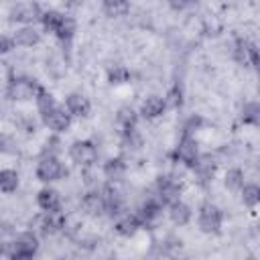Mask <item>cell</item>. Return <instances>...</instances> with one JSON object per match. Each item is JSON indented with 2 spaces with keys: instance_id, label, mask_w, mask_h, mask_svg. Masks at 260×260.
<instances>
[{
  "instance_id": "cell-1",
  "label": "cell",
  "mask_w": 260,
  "mask_h": 260,
  "mask_svg": "<svg viewBox=\"0 0 260 260\" xmlns=\"http://www.w3.org/2000/svg\"><path fill=\"white\" fill-rule=\"evenodd\" d=\"M39 252V236L35 232H20L4 246V254L12 260H28Z\"/></svg>"
},
{
  "instance_id": "cell-2",
  "label": "cell",
  "mask_w": 260,
  "mask_h": 260,
  "mask_svg": "<svg viewBox=\"0 0 260 260\" xmlns=\"http://www.w3.org/2000/svg\"><path fill=\"white\" fill-rule=\"evenodd\" d=\"M39 89L41 85L37 83V79L26 77V75H16L6 85V98L12 102H30L37 98Z\"/></svg>"
},
{
  "instance_id": "cell-3",
  "label": "cell",
  "mask_w": 260,
  "mask_h": 260,
  "mask_svg": "<svg viewBox=\"0 0 260 260\" xmlns=\"http://www.w3.org/2000/svg\"><path fill=\"white\" fill-rule=\"evenodd\" d=\"M63 173H65L63 162H61V158H59L55 152H45V154L37 160L35 175H37V179H39L41 183L51 185V183L59 181V179L63 177Z\"/></svg>"
},
{
  "instance_id": "cell-4",
  "label": "cell",
  "mask_w": 260,
  "mask_h": 260,
  "mask_svg": "<svg viewBox=\"0 0 260 260\" xmlns=\"http://www.w3.org/2000/svg\"><path fill=\"white\" fill-rule=\"evenodd\" d=\"M197 225L203 234H219L223 225V211L211 201L201 203L197 211Z\"/></svg>"
},
{
  "instance_id": "cell-5",
  "label": "cell",
  "mask_w": 260,
  "mask_h": 260,
  "mask_svg": "<svg viewBox=\"0 0 260 260\" xmlns=\"http://www.w3.org/2000/svg\"><path fill=\"white\" fill-rule=\"evenodd\" d=\"M98 156H100V152H98V146L93 140L83 138V140L71 142V146H69V158L79 169H91L98 162Z\"/></svg>"
},
{
  "instance_id": "cell-6",
  "label": "cell",
  "mask_w": 260,
  "mask_h": 260,
  "mask_svg": "<svg viewBox=\"0 0 260 260\" xmlns=\"http://www.w3.org/2000/svg\"><path fill=\"white\" fill-rule=\"evenodd\" d=\"M71 120H73V116L67 112L65 106H59V104H57L55 108L47 110L45 114H41V122H43V126L49 128V130L55 132V134H61V132L69 130Z\"/></svg>"
},
{
  "instance_id": "cell-7",
  "label": "cell",
  "mask_w": 260,
  "mask_h": 260,
  "mask_svg": "<svg viewBox=\"0 0 260 260\" xmlns=\"http://www.w3.org/2000/svg\"><path fill=\"white\" fill-rule=\"evenodd\" d=\"M162 205L165 203L156 197V193L142 201V205L136 211V215L142 221V228H156L162 221Z\"/></svg>"
},
{
  "instance_id": "cell-8",
  "label": "cell",
  "mask_w": 260,
  "mask_h": 260,
  "mask_svg": "<svg viewBox=\"0 0 260 260\" xmlns=\"http://www.w3.org/2000/svg\"><path fill=\"white\" fill-rule=\"evenodd\" d=\"M199 156H201V152H199V144H197L195 136L183 134L181 140H179L177 146H175V160L181 162L183 167L191 169V167L197 162Z\"/></svg>"
},
{
  "instance_id": "cell-9",
  "label": "cell",
  "mask_w": 260,
  "mask_h": 260,
  "mask_svg": "<svg viewBox=\"0 0 260 260\" xmlns=\"http://www.w3.org/2000/svg\"><path fill=\"white\" fill-rule=\"evenodd\" d=\"M43 12L45 10H41V6L32 0L18 2L10 8V20L16 22V24H35V22H41Z\"/></svg>"
},
{
  "instance_id": "cell-10",
  "label": "cell",
  "mask_w": 260,
  "mask_h": 260,
  "mask_svg": "<svg viewBox=\"0 0 260 260\" xmlns=\"http://www.w3.org/2000/svg\"><path fill=\"white\" fill-rule=\"evenodd\" d=\"M65 225H67V219H65V213L61 209L59 211H43V215L37 219V232L43 238H49V236L63 232Z\"/></svg>"
},
{
  "instance_id": "cell-11",
  "label": "cell",
  "mask_w": 260,
  "mask_h": 260,
  "mask_svg": "<svg viewBox=\"0 0 260 260\" xmlns=\"http://www.w3.org/2000/svg\"><path fill=\"white\" fill-rule=\"evenodd\" d=\"M154 193H156V197H158L165 205H171L173 201L181 199L183 189H181V183H179L175 177H171V175H162V177L156 179Z\"/></svg>"
},
{
  "instance_id": "cell-12",
  "label": "cell",
  "mask_w": 260,
  "mask_h": 260,
  "mask_svg": "<svg viewBox=\"0 0 260 260\" xmlns=\"http://www.w3.org/2000/svg\"><path fill=\"white\" fill-rule=\"evenodd\" d=\"M79 205H81V211H83L85 215H89V217H100V215L108 213L106 199H104L102 191H98V189L83 193V197H81Z\"/></svg>"
},
{
  "instance_id": "cell-13",
  "label": "cell",
  "mask_w": 260,
  "mask_h": 260,
  "mask_svg": "<svg viewBox=\"0 0 260 260\" xmlns=\"http://www.w3.org/2000/svg\"><path fill=\"white\" fill-rule=\"evenodd\" d=\"M67 112L73 116V118H87L89 112H91V102L87 95L79 93V91H71L67 98H65V104Z\"/></svg>"
},
{
  "instance_id": "cell-14",
  "label": "cell",
  "mask_w": 260,
  "mask_h": 260,
  "mask_svg": "<svg viewBox=\"0 0 260 260\" xmlns=\"http://www.w3.org/2000/svg\"><path fill=\"white\" fill-rule=\"evenodd\" d=\"M167 110H169L167 100H165L162 95H156V93L144 98L142 104H140V116L146 118V120H156V118H160Z\"/></svg>"
},
{
  "instance_id": "cell-15",
  "label": "cell",
  "mask_w": 260,
  "mask_h": 260,
  "mask_svg": "<svg viewBox=\"0 0 260 260\" xmlns=\"http://www.w3.org/2000/svg\"><path fill=\"white\" fill-rule=\"evenodd\" d=\"M14 41H16V47H22V49H32L37 45H41L43 37L41 32L37 30L35 24H20L14 32H12Z\"/></svg>"
},
{
  "instance_id": "cell-16",
  "label": "cell",
  "mask_w": 260,
  "mask_h": 260,
  "mask_svg": "<svg viewBox=\"0 0 260 260\" xmlns=\"http://www.w3.org/2000/svg\"><path fill=\"white\" fill-rule=\"evenodd\" d=\"M191 171H193V175H195L201 183H207V181L213 179V175H215V171H217V160H215V156H211V154H201V156L197 158V162L191 167Z\"/></svg>"
},
{
  "instance_id": "cell-17",
  "label": "cell",
  "mask_w": 260,
  "mask_h": 260,
  "mask_svg": "<svg viewBox=\"0 0 260 260\" xmlns=\"http://www.w3.org/2000/svg\"><path fill=\"white\" fill-rule=\"evenodd\" d=\"M140 228H142V221L136 213H120L114 223L116 234H120L122 238H132Z\"/></svg>"
},
{
  "instance_id": "cell-18",
  "label": "cell",
  "mask_w": 260,
  "mask_h": 260,
  "mask_svg": "<svg viewBox=\"0 0 260 260\" xmlns=\"http://www.w3.org/2000/svg\"><path fill=\"white\" fill-rule=\"evenodd\" d=\"M37 205L41 211H59L61 209V193L47 185L37 193Z\"/></svg>"
},
{
  "instance_id": "cell-19",
  "label": "cell",
  "mask_w": 260,
  "mask_h": 260,
  "mask_svg": "<svg viewBox=\"0 0 260 260\" xmlns=\"http://www.w3.org/2000/svg\"><path fill=\"white\" fill-rule=\"evenodd\" d=\"M167 207H169V219H171L177 228L187 225V223L191 221V217H193L191 205H187L183 199H177V201H173V203L167 205Z\"/></svg>"
},
{
  "instance_id": "cell-20",
  "label": "cell",
  "mask_w": 260,
  "mask_h": 260,
  "mask_svg": "<svg viewBox=\"0 0 260 260\" xmlns=\"http://www.w3.org/2000/svg\"><path fill=\"white\" fill-rule=\"evenodd\" d=\"M102 173L104 177L110 181V183H118L124 179L126 175V162L120 158V156H114V158H108L102 167Z\"/></svg>"
},
{
  "instance_id": "cell-21",
  "label": "cell",
  "mask_w": 260,
  "mask_h": 260,
  "mask_svg": "<svg viewBox=\"0 0 260 260\" xmlns=\"http://www.w3.org/2000/svg\"><path fill=\"white\" fill-rule=\"evenodd\" d=\"M240 122L246 126L260 128V102H246L240 110Z\"/></svg>"
},
{
  "instance_id": "cell-22",
  "label": "cell",
  "mask_w": 260,
  "mask_h": 260,
  "mask_svg": "<svg viewBox=\"0 0 260 260\" xmlns=\"http://www.w3.org/2000/svg\"><path fill=\"white\" fill-rule=\"evenodd\" d=\"M75 30H77V24H75V20L71 18V16H67L65 14V18H63V22H61V26H59V30L55 32V37H57V41L63 45V47H71V41H73V37H75Z\"/></svg>"
},
{
  "instance_id": "cell-23",
  "label": "cell",
  "mask_w": 260,
  "mask_h": 260,
  "mask_svg": "<svg viewBox=\"0 0 260 260\" xmlns=\"http://www.w3.org/2000/svg\"><path fill=\"white\" fill-rule=\"evenodd\" d=\"M18 183H20V175H18L16 169L4 167L0 171V189H2V193H6V195L14 193L18 189Z\"/></svg>"
},
{
  "instance_id": "cell-24",
  "label": "cell",
  "mask_w": 260,
  "mask_h": 260,
  "mask_svg": "<svg viewBox=\"0 0 260 260\" xmlns=\"http://www.w3.org/2000/svg\"><path fill=\"white\" fill-rule=\"evenodd\" d=\"M223 185L228 191H234V193H240L242 187L246 185V177H244V171L238 169V167H232L225 171L223 175Z\"/></svg>"
},
{
  "instance_id": "cell-25",
  "label": "cell",
  "mask_w": 260,
  "mask_h": 260,
  "mask_svg": "<svg viewBox=\"0 0 260 260\" xmlns=\"http://www.w3.org/2000/svg\"><path fill=\"white\" fill-rule=\"evenodd\" d=\"M63 18H65V14L59 12V10H45V12H43V18H41V26H43L45 32L55 35V32L59 30Z\"/></svg>"
},
{
  "instance_id": "cell-26",
  "label": "cell",
  "mask_w": 260,
  "mask_h": 260,
  "mask_svg": "<svg viewBox=\"0 0 260 260\" xmlns=\"http://www.w3.org/2000/svg\"><path fill=\"white\" fill-rule=\"evenodd\" d=\"M136 120H138L136 112H134L132 108H128V106L120 108V110H118V114H116V122H118V126L122 128V132L136 130Z\"/></svg>"
},
{
  "instance_id": "cell-27",
  "label": "cell",
  "mask_w": 260,
  "mask_h": 260,
  "mask_svg": "<svg viewBox=\"0 0 260 260\" xmlns=\"http://www.w3.org/2000/svg\"><path fill=\"white\" fill-rule=\"evenodd\" d=\"M240 197H242V203L250 209L260 205V185L258 183H246L240 191Z\"/></svg>"
},
{
  "instance_id": "cell-28",
  "label": "cell",
  "mask_w": 260,
  "mask_h": 260,
  "mask_svg": "<svg viewBox=\"0 0 260 260\" xmlns=\"http://www.w3.org/2000/svg\"><path fill=\"white\" fill-rule=\"evenodd\" d=\"M35 106H37V112H39V116H41V114H45L47 110L55 108L57 102H55V98H53V93H51L49 89L41 87L39 93H37V98H35Z\"/></svg>"
},
{
  "instance_id": "cell-29",
  "label": "cell",
  "mask_w": 260,
  "mask_h": 260,
  "mask_svg": "<svg viewBox=\"0 0 260 260\" xmlns=\"http://www.w3.org/2000/svg\"><path fill=\"white\" fill-rule=\"evenodd\" d=\"M250 45L252 43H248L246 39H236L234 49H232V55H234V59L238 63H242V65L250 63Z\"/></svg>"
},
{
  "instance_id": "cell-30",
  "label": "cell",
  "mask_w": 260,
  "mask_h": 260,
  "mask_svg": "<svg viewBox=\"0 0 260 260\" xmlns=\"http://www.w3.org/2000/svg\"><path fill=\"white\" fill-rule=\"evenodd\" d=\"M108 16H122L128 12V0H100Z\"/></svg>"
},
{
  "instance_id": "cell-31",
  "label": "cell",
  "mask_w": 260,
  "mask_h": 260,
  "mask_svg": "<svg viewBox=\"0 0 260 260\" xmlns=\"http://www.w3.org/2000/svg\"><path fill=\"white\" fill-rule=\"evenodd\" d=\"M108 81L112 85H122V83H128L130 81V71L128 67L124 65H114L108 69Z\"/></svg>"
},
{
  "instance_id": "cell-32",
  "label": "cell",
  "mask_w": 260,
  "mask_h": 260,
  "mask_svg": "<svg viewBox=\"0 0 260 260\" xmlns=\"http://www.w3.org/2000/svg\"><path fill=\"white\" fill-rule=\"evenodd\" d=\"M165 100H167V106H169V108H179V106L183 104V91H181V87H179V85H173V87L167 91Z\"/></svg>"
},
{
  "instance_id": "cell-33",
  "label": "cell",
  "mask_w": 260,
  "mask_h": 260,
  "mask_svg": "<svg viewBox=\"0 0 260 260\" xmlns=\"http://www.w3.org/2000/svg\"><path fill=\"white\" fill-rule=\"evenodd\" d=\"M201 124H203V120L199 118V116H191L187 122H185V126H183V134H189V136H195L197 132H199V128H201Z\"/></svg>"
},
{
  "instance_id": "cell-34",
  "label": "cell",
  "mask_w": 260,
  "mask_h": 260,
  "mask_svg": "<svg viewBox=\"0 0 260 260\" xmlns=\"http://www.w3.org/2000/svg\"><path fill=\"white\" fill-rule=\"evenodd\" d=\"M250 65L256 71V75L260 77V47L250 45Z\"/></svg>"
},
{
  "instance_id": "cell-35",
  "label": "cell",
  "mask_w": 260,
  "mask_h": 260,
  "mask_svg": "<svg viewBox=\"0 0 260 260\" xmlns=\"http://www.w3.org/2000/svg\"><path fill=\"white\" fill-rule=\"evenodd\" d=\"M12 49H16V41L12 35H2V43H0V51L4 55H8Z\"/></svg>"
},
{
  "instance_id": "cell-36",
  "label": "cell",
  "mask_w": 260,
  "mask_h": 260,
  "mask_svg": "<svg viewBox=\"0 0 260 260\" xmlns=\"http://www.w3.org/2000/svg\"><path fill=\"white\" fill-rule=\"evenodd\" d=\"M169 4L173 10H187L195 4V0H169Z\"/></svg>"
},
{
  "instance_id": "cell-37",
  "label": "cell",
  "mask_w": 260,
  "mask_h": 260,
  "mask_svg": "<svg viewBox=\"0 0 260 260\" xmlns=\"http://www.w3.org/2000/svg\"><path fill=\"white\" fill-rule=\"evenodd\" d=\"M65 4H67V6H81L83 0H65Z\"/></svg>"
}]
</instances>
